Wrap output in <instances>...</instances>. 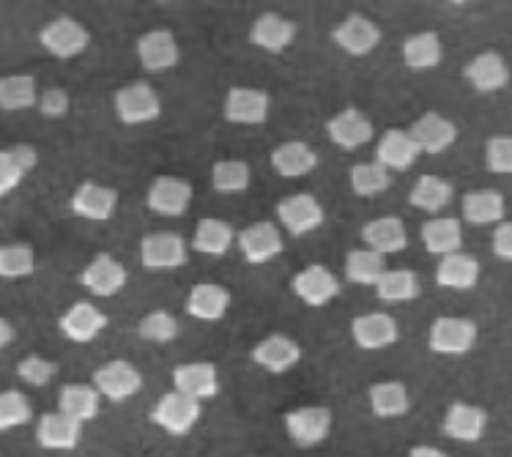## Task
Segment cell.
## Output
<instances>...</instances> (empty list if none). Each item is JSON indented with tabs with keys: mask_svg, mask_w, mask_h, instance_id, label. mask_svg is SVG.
Segmentation results:
<instances>
[{
	"mask_svg": "<svg viewBox=\"0 0 512 457\" xmlns=\"http://www.w3.org/2000/svg\"><path fill=\"white\" fill-rule=\"evenodd\" d=\"M203 416V403L192 400V397L181 395L176 389H170L165 395L159 397L154 408H151V422L165 430L168 436H187L195 430V425L200 422Z\"/></svg>",
	"mask_w": 512,
	"mask_h": 457,
	"instance_id": "1",
	"label": "cell"
},
{
	"mask_svg": "<svg viewBox=\"0 0 512 457\" xmlns=\"http://www.w3.org/2000/svg\"><path fill=\"white\" fill-rule=\"evenodd\" d=\"M113 107L115 118L124 126L151 124V121H157L159 115H162V99H159L157 91L148 83H143V80L118 88V91H115Z\"/></svg>",
	"mask_w": 512,
	"mask_h": 457,
	"instance_id": "2",
	"label": "cell"
},
{
	"mask_svg": "<svg viewBox=\"0 0 512 457\" xmlns=\"http://www.w3.org/2000/svg\"><path fill=\"white\" fill-rule=\"evenodd\" d=\"M39 42L58 61H72V58H77V55H83L88 50L91 33H88L83 22H77L74 17L63 14V17H55V20L44 25L42 31H39Z\"/></svg>",
	"mask_w": 512,
	"mask_h": 457,
	"instance_id": "3",
	"label": "cell"
},
{
	"mask_svg": "<svg viewBox=\"0 0 512 457\" xmlns=\"http://www.w3.org/2000/svg\"><path fill=\"white\" fill-rule=\"evenodd\" d=\"M91 384L102 395V400L110 403H126L143 389V375L135 364L126 359H113V362L96 367L91 375Z\"/></svg>",
	"mask_w": 512,
	"mask_h": 457,
	"instance_id": "4",
	"label": "cell"
},
{
	"mask_svg": "<svg viewBox=\"0 0 512 457\" xmlns=\"http://www.w3.org/2000/svg\"><path fill=\"white\" fill-rule=\"evenodd\" d=\"M332 411L324 406L293 408L285 414V433L299 449L321 447L332 433Z\"/></svg>",
	"mask_w": 512,
	"mask_h": 457,
	"instance_id": "5",
	"label": "cell"
},
{
	"mask_svg": "<svg viewBox=\"0 0 512 457\" xmlns=\"http://www.w3.org/2000/svg\"><path fill=\"white\" fill-rule=\"evenodd\" d=\"M324 219V206L310 192H296L277 203V222L291 233L293 239L310 236L313 230L324 225Z\"/></svg>",
	"mask_w": 512,
	"mask_h": 457,
	"instance_id": "6",
	"label": "cell"
},
{
	"mask_svg": "<svg viewBox=\"0 0 512 457\" xmlns=\"http://www.w3.org/2000/svg\"><path fill=\"white\" fill-rule=\"evenodd\" d=\"M428 345L439 356H466L477 345V323L469 318H436L430 326Z\"/></svg>",
	"mask_w": 512,
	"mask_h": 457,
	"instance_id": "7",
	"label": "cell"
},
{
	"mask_svg": "<svg viewBox=\"0 0 512 457\" xmlns=\"http://www.w3.org/2000/svg\"><path fill=\"white\" fill-rule=\"evenodd\" d=\"M269 110H272V96L258 88H244V85H233L222 104V115L233 126L266 124Z\"/></svg>",
	"mask_w": 512,
	"mask_h": 457,
	"instance_id": "8",
	"label": "cell"
},
{
	"mask_svg": "<svg viewBox=\"0 0 512 457\" xmlns=\"http://www.w3.org/2000/svg\"><path fill=\"white\" fill-rule=\"evenodd\" d=\"M326 135L343 151H359L376 137V126L359 107H343L326 121Z\"/></svg>",
	"mask_w": 512,
	"mask_h": 457,
	"instance_id": "9",
	"label": "cell"
},
{
	"mask_svg": "<svg viewBox=\"0 0 512 457\" xmlns=\"http://www.w3.org/2000/svg\"><path fill=\"white\" fill-rule=\"evenodd\" d=\"M187 241L178 233H148L140 241V263L148 271H176L187 263Z\"/></svg>",
	"mask_w": 512,
	"mask_h": 457,
	"instance_id": "10",
	"label": "cell"
},
{
	"mask_svg": "<svg viewBox=\"0 0 512 457\" xmlns=\"http://www.w3.org/2000/svg\"><path fill=\"white\" fill-rule=\"evenodd\" d=\"M189 203H192V184L176 176H159L151 181L146 192V206L157 217H184Z\"/></svg>",
	"mask_w": 512,
	"mask_h": 457,
	"instance_id": "11",
	"label": "cell"
},
{
	"mask_svg": "<svg viewBox=\"0 0 512 457\" xmlns=\"http://www.w3.org/2000/svg\"><path fill=\"white\" fill-rule=\"evenodd\" d=\"M236 247H239L241 258L247 260L250 266H263L274 260L283 247V233L274 222H255V225H247L236 236Z\"/></svg>",
	"mask_w": 512,
	"mask_h": 457,
	"instance_id": "12",
	"label": "cell"
},
{
	"mask_svg": "<svg viewBox=\"0 0 512 457\" xmlns=\"http://www.w3.org/2000/svg\"><path fill=\"white\" fill-rule=\"evenodd\" d=\"M252 362L258 364L261 370L272 375H285L291 373L296 364L302 362V345L296 343L293 337L288 334H269V337H263L261 343L255 345L250 351Z\"/></svg>",
	"mask_w": 512,
	"mask_h": 457,
	"instance_id": "13",
	"label": "cell"
},
{
	"mask_svg": "<svg viewBox=\"0 0 512 457\" xmlns=\"http://www.w3.org/2000/svg\"><path fill=\"white\" fill-rule=\"evenodd\" d=\"M137 61L151 74L176 69L178 61H181V50H178L173 31H168V28H154V31L143 33L137 39Z\"/></svg>",
	"mask_w": 512,
	"mask_h": 457,
	"instance_id": "14",
	"label": "cell"
},
{
	"mask_svg": "<svg viewBox=\"0 0 512 457\" xmlns=\"http://www.w3.org/2000/svg\"><path fill=\"white\" fill-rule=\"evenodd\" d=\"M291 291L307 307H326L340 296V280L326 266H307L291 280Z\"/></svg>",
	"mask_w": 512,
	"mask_h": 457,
	"instance_id": "15",
	"label": "cell"
},
{
	"mask_svg": "<svg viewBox=\"0 0 512 457\" xmlns=\"http://www.w3.org/2000/svg\"><path fill=\"white\" fill-rule=\"evenodd\" d=\"M332 42L351 58H365L381 44V28L362 14H348L332 31Z\"/></svg>",
	"mask_w": 512,
	"mask_h": 457,
	"instance_id": "16",
	"label": "cell"
},
{
	"mask_svg": "<svg viewBox=\"0 0 512 457\" xmlns=\"http://www.w3.org/2000/svg\"><path fill=\"white\" fill-rule=\"evenodd\" d=\"M351 337L362 351H381L398 343L400 326L389 312H365L351 321Z\"/></svg>",
	"mask_w": 512,
	"mask_h": 457,
	"instance_id": "17",
	"label": "cell"
},
{
	"mask_svg": "<svg viewBox=\"0 0 512 457\" xmlns=\"http://www.w3.org/2000/svg\"><path fill=\"white\" fill-rule=\"evenodd\" d=\"M411 140L417 143L419 154L439 156L444 151H450L458 140V126L452 124L450 118H444L439 113L419 115L417 121L408 129Z\"/></svg>",
	"mask_w": 512,
	"mask_h": 457,
	"instance_id": "18",
	"label": "cell"
},
{
	"mask_svg": "<svg viewBox=\"0 0 512 457\" xmlns=\"http://www.w3.org/2000/svg\"><path fill=\"white\" fill-rule=\"evenodd\" d=\"M126 280H129V274H126L124 263H118L110 252H99L80 274V285L99 299H110L115 293L124 291Z\"/></svg>",
	"mask_w": 512,
	"mask_h": 457,
	"instance_id": "19",
	"label": "cell"
},
{
	"mask_svg": "<svg viewBox=\"0 0 512 457\" xmlns=\"http://www.w3.org/2000/svg\"><path fill=\"white\" fill-rule=\"evenodd\" d=\"M173 389L198 403L220 395V373L211 362H187L173 370Z\"/></svg>",
	"mask_w": 512,
	"mask_h": 457,
	"instance_id": "20",
	"label": "cell"
},
{
	"mask_svg": "<svg viewBox=\"0 0 512 457\" xmlns=\"http://www.w3.org/2000/svg\"><path fill=\"white\" fill-rule=\"evenodd\" d=\"M58 329H61L66 340H72L77 345H88L107 329V315L91 302H74L61 315Z\"/></svg>",
	"mask_w": 512,
	"mask_h": 457,
	"instance_id": "21",
	"label": "cell"
},
{
	"mask_svg": "<svg viewBox=\"0 0 512 457\" xmlns=\"http://www.w3.org/2000/svg\"><path fill=\"white\" fill-rule=\"evenodd\" d=\"M463 77L477 94H496L510 83V66L496 50H485L466 63Z\"/></svg>",
	"mask_w": 512,
	"mask_h": 457,
	"instance_id": "22",
	"label": "cell"
},
{
	"mask_svg": "<svg viewBox=\"0 0 512 457\" xmlns=\"http://www.w3.org/2000/svg\"><path fill=\"white\" fill-rule=\"evenodd\" d=\"M69 208L77 217L91 219V222H107V219H113L115 208H118V192L105 184H96V181H83L74 189Z\"/></svg>",
	"mask_w": 512,
	"mask_h": 457,
	"instance_id": "23",
	"label": "cell"
},
{
	"mask_svg": "<svg viewBox=\"0 0 512 457\" xmlns=\"http://www.w3.org/2000/svg\"><path fill=\"white\" fill-rule=\"evenodd\" d=\"M80 438H83V425L61 411H47L36 422V441L50 452H72L80 444Z\"/></svg>",
	"mask_w": 512,
	"mask_h": 457,
	"instance_id": "24",
	"label": "cell"
},
{
	"mask_svg": "<svg viewBox=\"0 0 512 457\" xmlns=\"http://www.w3.org/2000/svg\"><path fill=\"white\" fill-rule=\"evenodd\" d=\"M296 33H299L296 22L283 14L266 11L250 25V44L263 52H285L296 39Z\"/></svg>",
	"mask_w": 512,
	"mask_h": 457,
	"instance_id": "25",
	"label": "cell"
},
{
	"mask_svg": "<svg viewBox=\"0 0 512 457\" xmlns=\"http://www.w3.org/2000/svg\"><path fill=\"white\" fill-rule=\"evenodd\" d=\"M485 427H488V414L480 406H469V403H452L441 422L444 436L460 444H477L485 436Z\"/></svg>",
	"mask_w": 512,
	"mask_h": 457,
	"instance_id": "26",
	"label": "cell"
},
{
	"mask_svg": "<svg viewBox=\"0 0 512 457\" xmlns=\"http://www.w3.org/2000/svg\"><path fill=\"white\" fill-rule=\"evenodd\" d=\"M417 143L411 140L408 129H387L376 146V162L387 167L389 173H406L419 159Z\"/></svg>",
	"mask_w": 512,
	"mask_h": 457,
	"instance_id": "27",
	"label": "cell"
},
{
	"mask_svg": "<svg viewBox=\"0 0 512 457\" xmlns=\"http://www.w3.org/2000/svg\"><path fill=\"white\" fill-rule=\"evenodd\" d=\"M230 307V293L217 285V282H198L192 291H189L187 302H184V310H187L189 318L203 323L222 321L228 315Z\"/></svg>",
	"mask_w": 512,
	"mask_h": 457,
	"instance_id": "28",
	"label": "cell"
},
{
	"mask_svg": "<svg viewBox=\"0 0 512 457\" xmlns=\"http://www.w3.org/2000/svg\"><path fill=\"white\" fill-rule=\"evenodd\" d=\"M362 241L367 250L378 252V255H395L403 252L408 244V233L403 219L400 217H376L362 228Z\"/></svg>",
	"mask_w": 512,
	"mask_h": 457,
	"instance_id": "29",
	"label": "cell"
},
{
	"mask_svg": "<svg viewBox=\"0 0 512 457\" xmlns=\"http://www.w3.org/2000/svg\"><path fill=\"white\" fill-rule=\"evenodd\" d=\"M272 167L277 176L283 178H304L318 167V154L310 143L304 140H288L283 146L272 151Z\"/></svg>",
	"mask_w": 512,
	"mask_h": 457,
	"instance_id": "30",
	"label": "cell"
},
{
	"mask_svg": "<svg viewBox=\"0 0 512 457\" xmlns=\"http://www.w3.org/2000/svg\"><path fill=\"white\" fill-rule=\"evenodd\" d=\"M460 211L469 225L485 228V225H502L504 222V198L496 189H477L466 192L460 200Z\"/></svg>",
	"mask_w": 512,
	"mask_h": 457,
	"instance_id": "31",
	"label": "cell"
},
{
	"mask_svg": "<svg viewBox=\"0 0 512 457\" xmlns=\"http://www.w3.org/2000/svg\"><path fill=\"white\" fill-rule=\"evenodd\" d=\"M39 165V154L33 146H11L0 151V198L11 195L20 187L22 178L31 173L33 167Z\"/></svg>",
	"mask_w": 512,
	"mask_h": 457,
	"instance_id": "32",
	"label": "cell"
},
{
	"mask_svg": "<svg viewBox=\"0 0 512 457\" xmlns=\"http://www.w3.org/2000/svg\"><path fill=\"white\" fill-rule=\"evenodd\" d=\"M422 244L430 255H455L463 247V225L455 217H436L422 225Z\"/></svg>",
	"mask_w": 512,
	"mask_h": 457,
	"instance_id": "33",
	"label": "cell"
},
{
	"mask_svg": "<svg viewBox=\"0 0 512 457\" xmlns=\"http://www.w3.org/2000/svg\"><path fill=\"white\" fill-rule=\"evenodd\" d=\"M102 408V395L96 392L94 384H66L58 395V411L74 422H94Z\"/></svg>",
	"mask_w": 512,
	"mask_h": 457,
	"instance_id": "34",
	"label": "cell"
},
{
	"mask_svg": "<svg viewBox=\"0 0 512 457\" xmlns=\"http://www.w3.org/2000/svg\"><path fill=\"white\" fill-rule=\"evenodd\" d=\"M436 282L447 291H471L480 282V263L466 252H455L439 260Z\"/></svg>",
	"mask_w": 512,
	"mask_h": 457,
	"instance_id": "35",
	"label": "cell"
},
{
	"mask_svg": "<svg viewBox=\"0 0 512 457\" xmlns=\"http://www.w3.org/2000/svg\"><path fill=\"white\" fill-rule=\"evenodd\" d=\"M367 403L378 419H398V416H406L411 411V395H408L406 384H400V381L373 384L367 392Z\"/></svg>",
	"mask_w": 512,
	"mask_h": 457,
	"instance_id": "36",
	"label": "cell"
},
{
	"mask_svg": "<svg viewBox=\"0 0 512 457\" xmlns=\"http://www.w3.org/2000/svg\"><path fill=\"white\" fill-rule=\"evenodd\" d=\"M233 241H236V233H233V228L225 219L206 217L200 219L198 228H195L192 250L200 252V255H211V258H222V255H228Z\"/></svg>",
	"mask_w": 512,
	"mask_h": 457,
	"instance_id": "37",
	"label": "cell"
},
{
	"mask_svg": "<svg viewBox=\"0 0 512 457\" xmlns=\"http://www.w3.org/2000/svg\"><path fill=\"white\" fill-rule=\"evenodd\" d=\"M441 58H444V47H441L439 33H414V36H408L406 42H403V63H406L411 72L436 69Z\"/></svg>",
	"mask_w": 512,
	"mask_h": 457,
	"instance_id": "38",
	"label": "cell"
},
{
	"mask_svg": "<svg viewBox=\"0 0 512 457\" xmlns=\"http://www.w3.org/2000/svg\"><path fill=\"white\" fill-rule=\"evenodd\" d=\"M39 104V88L33 74H6L0 77V110L20 113Z\"/></svg>",
	"mask_w": 512,
	"mask_h": 457,
	"instance_id": "39",
	"label": "cell"
},
{
	"mask_svg": "<svg viewBox=\"0 0 512 457\" xmlns=\"http://www.w3.org/2000/svg\"><path fill=\"white\" fill-rule=\"evenodd\" d=\"M452 198H455V189L447 178L441 176H422L408 192V203L419 211H428V214L444 211L452 203Z\"/></svg>",
	"mask_w": 512,
	"mask_h": 457,
	"instance_id": "40",
	"label": "cell"
},
{
	"mask_svg": "<svg viewBox=\"0 0 512 457\" xmlns=\"http://www.w3.org/2000/svg\"><path fill=\"white\" fill-rule=\"evenodd\" d=\"M345 280L351 282V285H359V288H376L378 280L384 277V271H387V263H384V255H378V252L367 250H351L345 255Z\"/></svg>",
	"mask_w": 512,
	"mask_h": 457,
	"instance_id": "41",
	"label": "cell"
},
{
	"mask_svg": "<svg viewBox=\"0 0 512 457\" xmlns=\"http://www.w3.org/2000/svg\"><path fill=\"white\" fill-rule=\"evenodd\" d=\"M376 296L387 304L414 302L419 296V277L411 269H387L378 280Z\"/></svg>",
	"mask_w": 512,
	"mask_h": 457,
	"instance_id": "42",
	"label": "cell"
},
{
	"mask_svg": "<svg viewBox=\"0 0 512 457\" xmlns=\"http://www.w3.org/2000/svg\"><path fill=\"white\" fill-rule=\"evenodd\" d=\"M211 187L220 195H239L250 189V165L241 159H220L211 167Z\"/></svg>",
	"mask_w": 512,
	"mask_h": 457,
	"instance_id": "43",
	"label": "cell"
},
{
	"mask_svg": "<svg viewBox=\"0 0 512 457\" xmlns=\"http://www.w3.org/2000/svg\"><path fill=\"white\" fill-rule=\"evenodd\" d=\"M351 189L359 198H376L381 192H387L392 187V173L387 167H381L378 162H359L351 167Z\"/></svg>",
	"mask_w": 512,
	"mask_h": 457,
	"instance_id": "44",
	"label": "cell"
},
{
	"mask_svg": "<svg viewBox=\"0 0 512 457\" xmlns=\"http://www.w3.org/2000/svg\"><path fill=\"white\" fill-rule=\"evenodd\" d=\"M36 271V252L28 244L0 247V280H25Z\"/></svg>",
	"mask_w": 512,
	"mask_h": 457,
	"instance_id": "45",
	"label": "cell"
},
{
	"mask_svg": "<svg viewBox=\"0 0 512 457\" xmlns=\"http://www.w3.org/2000/svg\"><path fill=\"white\" fill-rule=\"evenodd\" d=\"M33 419V406L28 397L17 389H3L0 392V433H9L17 427L28 425Z\"/></svg>",
	"mask_w": 512,
	"mask_h": 457,
	"instance_id": "46",
	"label": "cell"
},
{
	"mask_svg": "<svg viewBox=\"0 0 512 457\" xmlns=\"http://www.w3.org/2000/svg\"><path fill=\"white\" fill-rule=\"evenodd\" d=\"M137 334L146 340V343L154 345H168L178 337V321L176 315H170L165 310L148 312L146 318H140L137 323Z\"/></svg>",
	"mask_w": 512,
	"mask_h": 457,
	"instance_id": "47",
	"label": "cell"
},
{
	"mask_svg": "<svg viewBox=\"0 0 512 457\" xmlns=\"http://www.w3.org/2000/svg\"><path fill=\"white\" fill-rule=\"evenodd\" d=\"M58 373V364L50 362V359H44L39 354L25 356L20 364H17V378H20L22 384L33 386V389H42L55 378Z\"/></svg>",
	"mask_w": 512,
	"mask_h": 457,
	"instance_id": "48",
	"label": "cell"
},
{
	"mask_svg": "<svg viewBox=\"0 0 512 457\" xmlns=\"http://www.w3.org/2000/svg\"><path fill=\"white\" fill-rule=\"evenodd\" d=\"M485 167L496 176H512V135L491 137L485 143Z\"/></svg>",
	"mask_w": 512,
	"mask_h": 457,
	"instance_id": "49",
	"label": "cell"
},
{
	"mask_svg": "<svg viewBox=\"0 0 512 457\" xmlns=\"http://www.w3.org/2000/svg\"><path fill=\"white\" fill-rule=\"evenodd\" d=\"M39 113L44 115V118H50V121H61V118H66L69 115V110H72V99H69V94L63 91V88H47V91H42L39 94Z\"/></svg>",
	"mask_w": 512,
	"mask_h": 457,
	"instance_id": "50",
	"label": "cell"
},
{
	"mask_svg": "<svg viewBox=\"0 0 512 457\" xmlns=\"http://www.w3.org/2000/svg\"><path fill=\"white\" fill-rule=\"evenodd\" d=\"M491 244H493V255H496V258L512 263V222L496 225Z\"/></svg>",
	"mask_w": 512,
	"mask_h": 457,
	"instance_id": "51",
	"label": "cell"
},
{
	"mask_svg": "<svg viewBox=\"0 0 512 457\" xmlns=\"http://www.w3.org/2000/svg\"><path fill=\"white\" fill-rule=\"evenodd\" d=\"M408 457H450V455L436 447H414L411 452H408Z\"/></svg>",
	"mask_w": 512,
	"mask_h": 457,
	"instance_id": "52",
	"label": "cell"
},
{
	"mask_svg": "<svg viewBox=\"0 0 512 457\" xmlns=\"http://www.w3.org/2000/svg\"><path fill=\"white\" fill-rule=\"evenodd\" d=\"M11 340H14V326L6 318H0V348H6Z\"/></svg>",
	"mask_w": 512,
	"mask_h": 457,
	"instance_id": "53",
	"label": "cell"
}]
</instances>
